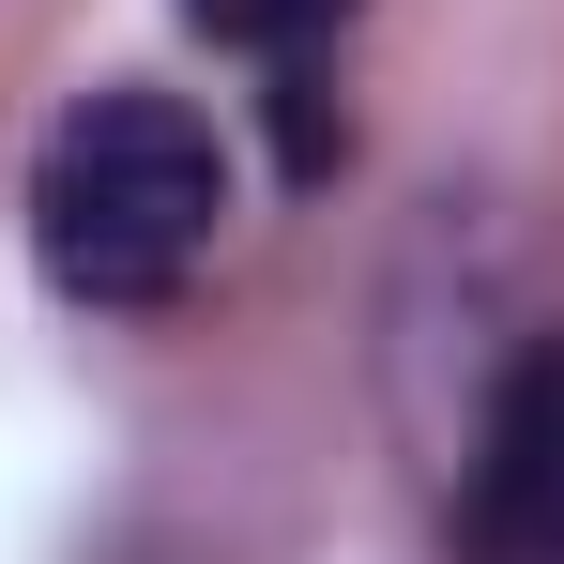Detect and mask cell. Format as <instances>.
<instances>
[{
  "instance_id": "cell-1",
  "label": "cell",
  "mask_w": 564,
  "mask_h": 564,
  "mask_svg": "<svg viewBox=\"0 0 564 564\" xmlns=\"http://www.w3.org/2000/svg\"><path fill=\"white\" fill-rule=\"evenodd\" d=\"M229 229V153L184 93H93L31 153V260L77 305H169Z\"/></svg>"
},
{
  "instance_id": "cell-2",
  "label": "cell",
  "mask_w": 564,
  "mask_h": 564,
  "mask_svg": "<svg viewBox=\"0 0 564 564\" xmlns=\"http://www.w3.org/2000/svg\"><path fill=\"white\" fill-rule=\"evenodd\" d=\"M458 564H564V336L519 351L458 488Z\"/></svg>"
},
{
  "instance_id": "cell-3",
  "label": "cell",
  "mask_w": 564,
  "mask_h": 564,
  "mask_svg": "<svg viewBox=\"0 0 564 564\" xmlns=\"http://www.w3.org/2000/svg\"><path fill=\"white\" fill-rule=\"evenodd\" d=\"M184 15L214 31V46H260V62H305V46H321V31H351L367 0H184Z\"/></svg>"
}]
</instances>
